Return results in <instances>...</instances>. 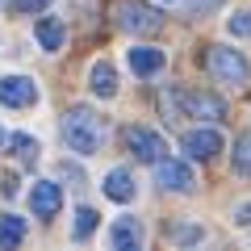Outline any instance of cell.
I'll return each instance as SVG.
<instances>
[{"label": "cell", "instance_id": "4", "mask_svg": "<svg viewBox=\"0 0 251 251\" xmlns=\"http://www.w3.org/2000/svg\"><path fill=\"white\" fill-rule=\"evenodd\" d=\"M126 147H130L134 159H143V163H155V159L168 155V143H163L155 130H147V126H130V130H126Z\"/></svg>", "mask_w": 251, "mask_h": 251}, {"label": "cell", "instance_id": "2", "mask_svg": "<svg viewBox=\"0 0 251 251\" xmlns=\"http://www.w3.org/2000/svg\"><path fill=\"white\" fill-rule=\"evenodd\" d=\"M205 63H209V72H214V80H218V84L243 88V84L251 80V63L243 59V50H234V46H209Z\"/></svg>", "mask_w": 251, "mask_h": 251}, {"label": "cell", "instance_id": "12", "mask_svg": "<svg viewBox=\"0 0 251 251\" xmlns=\"http://www.w3.org/2000/svg\"><path fill=\"white\" fill-rule=\"evenodd\" d=\"M88 88L97 92L100 100H109L117 92V72L109 67V63H92V72H88Z\"/></svg>", "mask_w": 251, "mask_h": 251}, {"label": "cell", "instance_id": "20", "mask_svg": "<svg viewBox=\"0 0 251 251\" xmlns=\"http://www.w3.org/2000/svg\"><path fill=\"white\" fill-rule=\"evenodd\" d=\"M226 29H230L234 38H251V9H239L230 21H226Z\"/></svg>", "mask_w": 251, "mask_h": 251}, {"label": "cell", "instance_id": "9", "mask_svg": "<svg viewBox=\"0 0 251 251\" xmlns=\"http://www.w3.org/2000/svg\"><path fill=\"white\" fill-rule=\"evenodd\" d=\"M38 100V88L34 80H25V75H4L0 80V105H9V109H25Z\"/></svg>", "mask_w": 251, "mask_h": 251}, {"label": "cell", "instance_id": "8", "mask_svg": "<svg viewBox=\"0 0 251 251\" xmlns=\"http://www.w3.org/2000/svg\"><path fill=\"white\" fill-rule=\"evenodd\" d=\"M59 205H63V188L54 180H34V188H29V209H34V218H54Z\"/></svg>", "mask_w": 251, "mask_h": 251}, {"label": "cell", "instance_id": "11", "mask_svg": "<svg viewBox=\"0 0 251 251\" xmlns=\"http://www.w3.org/2000/svg\"><path fill=\"white\" fill-rule=\"evenodd\" d=\"M126 63H130L134 75H155V72H163L168 54L155 50V46H134V50H126Z\"/></svg>", "mask_w": 251, "mask_h": 251}, {"label": "cell", "instance_id": "15", "mask_svg": "<svg viewBox=\"0 0 251 251\" xmlns=\"http://www.w3.org/2000/svg\"><path fill=\"white\" fill-rule=\"evenodd\" d=\"M21 239H25V218L4 214V218H0V247H17Z\"/></svg>", "mask_w": 251, "mask_h": 251}, {"label": "cell", "instance_id": "19", "mask_svg": "<svg viewBox=\"0 0 251 251\" xmlns=\"http://www.w3.org/2000/svg\"><path fill=\"white\" fill-rule=\"evenodd\" d=\"M168 239L172 243H201V239H205V230H201V226H184V222H180V226H168Z\"/></svg>", "mask_w": 251, "mask_h": 251}, {"label": "cell", "instance_id": "3", "mask_svg": "<svg viewBox=\"0 0 251 251\" xmlns=\"http://www.w3.org/2000/svg\"><path fill=\"white\" fill-rule=\"evenodd\" d=\"M113 21H117V29H126V34H155V29L163 25L159 9H151V4H143V0H117L113 4Z\"/></svg>", "mask_w": 251, "mask_h": 251}, {"label": "cell", "instance_id": "26", "mask_svg": "<svg viewBox=\"0 0 251 251\" xmlns=\"http://www.w3.org/2000/svg\"><path fill=\"white\" fill-rule=\"evenodd\" d=\"M168 4H172V0H168Z\"/></svg>", "mask_w": 251, "mask_h": 251}, {"label": "cell", "instance_id": "18", "mask_svg": "<svg viewBox=\"0 0 251 251\" xmlns=\"http://www.w3.org/2000/svg\"><path fill=\"white\" fill-rule=\"evenodd\" d=\"M92 230H97V209H88V205H80V209H75V239H88V234Z\"/></svg>", "mask_w": 251, "mask_h": 251}, {"label": "cell", "instance_id": "21", "mask_svg": "<svg viewBox=\"0 0 251 251\" xmlns=\"http://www.w3.org/2000/svg\"><path fill=\"white\" fill-rule=\"evenodd\" d=\"M222 0H184V9L193 13V17H205V13H214Z\"/></svg>", "mask_w": 251, "mask_h": 251}, {"label": "cell", "instance_id": "22", "mask_svg": "<svg viewBox=\"0 0 251 251\" xmlns=\"http://www.w3.org/2000/svg\"><path fill=\"white\" fill-rule=\"evenodd\" d=\"M230 222H234V226H251V201H243V205H234Z\"/></svg>", "mask_w": 251, "mask_h": 251}, {"label": "cell", "instance_id": "5", "mask_svg": "<svg viewBox=\"0 0 251 251\" xmlns=\"http://www.w3.org/2000/svg\"><path fill=\"white\" fill-rule=\"evenodd\" d=\"M155 184L168 188V193H193V168L180 159H155Z\"/></svg>", "mask_w": 251, "mask_h": 251}, {"label": "cell", "instance_id": "16", "mask_svg": "<svg viewBox=\"0 0 251 251\" xmlns=\"http://www.w3.org/2000/svg\"><path fill=\"white\" fill-rule=\"evenodd\" d=\"M4 147H13L21 163H38V155H42L38 138H29V134H9V143H4Z\"/></svg>", "mask_w": 251, "mask_h": 251}, {"label": "cell", "instance_id": "24", "mask_svg": "<svg viewBox=\"0 0 251 251\" xmlns=\"http://www.w3.org/2000/svg\"><path fill=\"white\" fill-rule=\"evenodd\" d=\"M4 143H9V134H4V130H0V147H4Z\"/></svg>", "mask_w": 251, "mask_h": 251}, {"label": "cell", "instance_id": "23", "mask_svg": "<svg viewBox=\"0 0 251 251\" xmlns=\"http://www.w3.org/2000/svg\"><path fill=\"white\" fill-rule=\"evenodd\" d=\"M50 0H13V9L17 13H38V9H46Z\"/></svg>", "mask_w": 251, "mask_h": 251}, {"label": "cell", "instance_id": "13", "mask_svg": "<svg viewBox=\"0 0 251 251\" xmlns=\"http://www.w3.org/2000/svg\"><path fill=\"white\" fill-rule=\"evenodd\" d=\"M105 197L122 201V205L134 197V180H130V172H126V168H113V172L105 176Z\"/></svg>", "mask_w": 251, "mask_h": 251}, {"label": "cell", "instance_id": "17", "mask_svg": "<svg viewBox=\"0 0 251 251\" xmlns=\"http://www.w3.org/2000/svg\"><path fill=\"white\" fill-rule=\"evenodd\" d=\"M234 172L239 176H251V134H243L234 143Z\"/></svg>", "mask_w": 251, "mask_h": 251}, {"label": "cell", "instance_id": "1", "mask_svg": "<svg viewBox=\"0 0 251 251\" xmlns=\"http://www.w3.org/2000/svg\"><path fill=\"white\" fill-rule=\"evenodd\" d=\"M63 143L72 147L75 155H97L100 143H105V126L92 113L88 105H72L63 113Z\"/></svg>", "mask_w": 251, "mask_h": 251}, {"label": "cell", "instance_id": "7", "mask_svg": "<svg viewBox=\"0 0 251 251\" xmlns=\"http://www.w3.org/2000/svg\"><path fill=\"white\" fill-rule=\"evenodd\" d=\"M180 109L188 117H205V122H222L226 117V105L214 92H180Z\"/></svg>", "mask_w": 251, "mask_h": 251}, {"label": "cell", "instance_id": "10", "mask_svg": "<svg viewBox=\"0 0 251 251\" xmlns=\"http://www.w3.org/2000/svg\"><path fill=\"white\" fill-rule=\"evenodd\" d=\"M109 247L113 251H138L143 247V226H138V218H117L113 230H109Z\"/></svg>", "mask_w": 251, "mask_h": 251}, {"label": "cell", "instance_id": "14", "mask_svg": "<svg viewBox=\"0 0 251 251\" xmlns=\"http://www.w3.org/2000/svg\"><path fill=\"white\" fill-rule=\"evenodd\" d=\"M34 34H38V42H42V50H59L67 29H63V21H59V17H42V21L34 25Z\"/></svg>", "mask_w": 251, "mask_h": 251}, {"label": "cell", "instance_id": "25", "mask_svg": "<svg viewBox=\"0 0 251 251\" xmlns=\"http://www.w3.org/2000/svg\"><path fill=\"white\" fill-rule=\"evenodd\" d=\"M0 4H4V0H0Z\"/></svg>", "mask_w": 251, "mask_h": 251}, {"label": "cell", "instance_id": "6", "mask_svg": "<svg viewBox=\"0 0 251 251\" xmlns=\"http://www.w3.org/2000/svg\"><path fill=\"white\" fill-rule=\"evenodd\" d=\"M180 147H184L188 159H214V155L222 151V134L209 130V126H197V130H188V134L180 138Z\"/></svg>", "mask_w": 251, "mask_h": 251}]
</instances>
